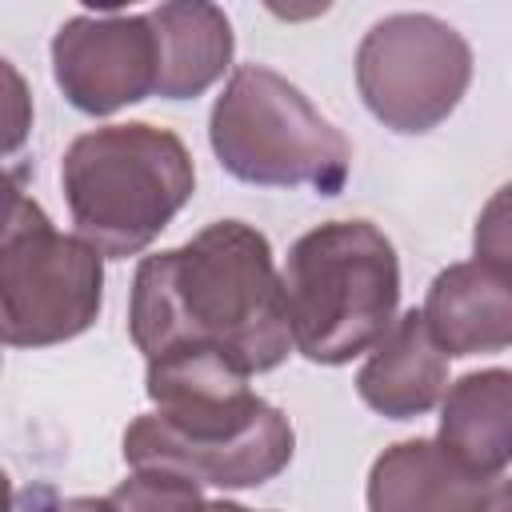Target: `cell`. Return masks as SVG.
Returning <instances> with one entry per match:
<instances>
[{
  "label": "cell",
  "mask_w": 512,
  "mask_h": 512,
  "mask_svg": "<svg viewBox=\"0 0 512 512\" xmlns=\"http://www.w3.org/2000/svg\"><path fill=\"white\" fill-rule=\"evenodd\" d=\"M128 332L148 360L180 344H208L252 376L272 372L296 344L268 236L244 220H216L188 244L144 256Z\"/></svg>",
  "instance_id": "6da1fadb"
},
{
  "label": "cell",
  "mask_w": 512,
  "mask_h": 512,
  "mask_svg": "<svg viewBox=\"0 0 512 512\" xmlns=\"http://www.w3.org/2000/svg\"><path fill=\"white\" fill-rule=\"evenodd\" d=\"M252 372L208 344H180L148 360L152 412L124 432L132 468H168L200 488H256L288 468L296 432L252 392Z\"/></svg>",
  "instance_id": "7a4b0ae2"
},
{
  "label": "cell",
  "mask_w": 512,
  "mask_h": 512,
  "mask_svg": "<svg viewBox=\"0 0 512 512\" xmlns=\"http://www.w3.org/2000/svg\"><path fill=\"white\" fill-rule=\"evenodd\" d=\"M64 200L100 256H136L188 204L196 168L184 140L156 124H108L76 136L60 160Z\"/></svg>",
  "instance_id": "3957f363"
},
{
  "label": "cell",
  "mask_w": 512,
  "mask_h": 512,
  "mask_svg": "<svg viewBox=\"0 0 512 512\" xmlns=\"http://www.w3.org/2000/svg\"><path fill=\"white\" fill-rule=\"evenodd\" d=\"M280 280L292 344L312 364H348L396 324V248L368 220H328L304 232Z\"/></svg>",
  "instance_id": "277c9868"
},
{
  "label": "cell",
  "mask_w": 512,
  "mask_h": 512,
  "mask_svg": "<svg viewBox=\"0 0 512 512\" xmlns=\"http://www.w3.org/2000/svg\"><path fill=\"white\" fill-rule=\"evenodd\" d=\"M216 160L248 184L312 188L332 196L344 188L352 148L308 96L264 64H244L228 76L208 116Z\"/></svg>",
  "instance_id": "5b68a950"
},
{
  "label": "cell",
  "mask_w": 512,
  "mask_h": 512,
  "mask_svg": "<svg viewBox=\"0 0 512 512\" xmlns=\"http://www.w3.org/2000/svg\"><path fill=\"white\" fill-rule=\"evenodd\" d=\"M104 256L64 236L12 180L0 244V336L8 348H44L80 336L104 296Z\"/></svg>",
  "instance_id": "8992f818"
},
{
  "label": "cell",
  "mask_w": 512,
  "mask_h": 512,
  "mask_svg": "<svg viewBox=\"0 0 512 512\" xmlns=\"http://www.w3.org/2000/svg\"><path fill=\"white\" fill-rule=\"evenodd\" d=\"M472 48L432 12H392L356 48V88L368 112L404 136L432 132L468 92Z\"/></svg>",
  "instance_id": "52a82bcc"
},
{
  "label": "cell",
  "mask_w": 512,
  "mask_h": 512,
  "mask_svg": "<svg viewBox=\"0 0 512 512\" xmlns=\"http://www.w3.org/2000/svg\"><path fill=\"white\" fill-rule=\"evenodd\" d=\"M52 76L72 108L108 116L160 84L156 32L148 12H80L52 36Z\"/></svg>",
  "instance_id": "ba28073f"
},
{
  "label": "cell",
  "mask_w": 512,
  "mask_h": 512,
  "mask_svg": "<svg viewBox=\"0 0 512 512\" xmlns=\"http://www.w3.org/2000/svg\"><path fill=\"white\" fill-rule=\"evenodd\" d=\"M496 476L456 464L436 440H400L368 472V512H484Z\"/></svg>",
  "instance_id": "9c48e42d"
},
{
  "label": "cell",
  "mask_w": 512,
  "mask_h": 512,
  "mask_svg": "<svg viewBox=\"0 0 512 512\" xmlns=\"http://www.w3.org/2000/svg\"><path fill=\"white\" fill-rule=\"evenodd\" d=\"M360 400L388 416V420H412L436 408L448 392V356L432 340L424 312H404L396 324L376 340L368 352L360 376H356Z\"/></svg>",
  "instance_id": "30bf717a"
},
{
  "label": "cell",
  "mask_w": 512,
  "mask_h": 512,
  "mask_svg": "<svg viewBox=\"0 0 512 512\" xmlns=\"http://www.w3.org/2000/svg\"><path fill=\"white\" fill-rule=\"evenodd\" d=\"M420 312L444 356L512 348V284L476 260L448 264L428 284Z\"/></svg>",
  "instance_id": "8fae6325"
},
{
  "label": "cell",
  "mask_w": 512,
  "mask_h": 512,
  "mask_svg": "<svg viewBox=\"0 0 512 512\" xmlns=\"http://www.w3.org/2000/svg\"><path fill=\"white\" fill-rule=\"evenodd\" d=\"M436 444L476 476H500L512 464V372L484 368L460 376L440 400Z\"/></svg>",
  "instance_id": "7c38bea8"
},
{
  "label": "cell",
  "mask_w": 512,
  "mask_h": 512,
  "mask_svg": "<svg viewBox=\"0 0 512 512\" xmlns=\"http://www.w3.org/2000/svg\"><path fill=\"white\" fill-rule=\"evenodd\" d=\"M160 56L164 100H188L212 88L232 60V24L216 4H160L148 12Z\"/></svg>",
  "instance_id": "4fadbf2b"
},
{
  "label": "cell",
  "mask_w": 512,
  "mask_h": 512,
  "mask_svg": "<svg viewBox=\"0 0 512 512\" xmlns=\"http://www.w3.org/2000/svg\"><path fill=\"white\" fill-rule=\"evenodd\" d=\"M108 496L120 512H208L200 484L168 468H136Z\"/></svg>",
  "instance_id": "5bb4252c"
},
{
  "label": "cell",
  "mask_w": 512,
  "mask_h": 512,
  "mask_svg": "<svg viewBox=\"0 0 512 512\" xmlns=\"http://www.w3.org/2000/svg\"><path fill=\"white\" fill-rule=\"evenodd\" d=\"M472 260L512 284V180L488 196L472 232Z\"/></svg>",
  "instance_id": "9a60e30c"
},
{
  "label": "cell",
  "mask_w": 512,
  "mask_h": 512,
  "mask_svg": "<svg viewBox=\"0 0 512 512\" xmlns=\"http://www.w3.org/2000/svg\"><path fill=\"white\" fill-rule=\"evenodd\" d=\"M32 512H120L112 504V496H52V492H36L32 496Z\"/></svg>",
  "instance_id": "2e32d148"
},
{
  "label": "cell",
  "mask_w": 512,
  "mask_h": 512,
  "mask_svg": "<svg viewBox=\"0 0 512 512\" xmlns=\"http://www.w3.org/2000/svg\"><path fill=\"white\" fill-rule=\"evenodd\" d=\"M484 512H512V480H508V476H496V484H492V496H488Z\"/></svg>",
  "instance_id": "e0dca14e"
},
{
  "label": "cell",
  "mask_w": 512,
  "mask_h": 512,
  "mask_svg": "<svg viewBox=\"0 0 512 512\" xmlns=\"http://www.w3.org/2000/svg\"><path fill=\"white\" fill-rule=\"evenodd\" d=\"M208 512H252V508L232 504V500H208Z\"/></svg>",
  "instance_id": "ac0fdd59"
}]
</instances>
